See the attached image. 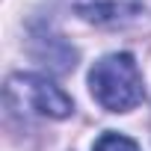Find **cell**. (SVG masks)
<instances>
[{"instance_id": "obj_2", "label": "cell", "mask_w": 151, "mask_h": 151, "mask_svg": "<svg viewBox=\"0 0 151 151\" xmlns=\"http://www.w3.org/2000/svg\"><path fill=\"white\" fill-rule=\"evenodd\" d=\"M6 98H9V104L15 110L47 116V119H65L74 110L71 98L56 83L42 77V74H15V77H9Z\"/></svg>"}, {"instance_id": "obj_1", "label": "cell", "mask_w": 151, "mask_h": 151, "mask_svg": "<svg viewBox=\"0 0 151 151\" xmlns=\"http://www.w3.org/2000/svg\"><path fill=\"white\" fill-rule=\"evenodd\" d=\"M89 89L95 101L110 113H127L133 110L145 89H142V74L130 53H107L101 56L89 71Z\"/></svg>"}, {"instance_id": "obj_4", "label": "cell", "mask_w": 151, "mask_h": 151, "mask_svg": "<svg viewBox=\"0 0 151 151\" xmlns=\"http://www.w3.org/2000/svg\"><path fill=\"white\" fill-rule=\"evenodd\" d=\"M92 151H142L130 136H124V133H101V139L95 142V148Z\"/></svg>"}, {"instance_id": "obj_3", "label": "cell", "mask_w": 151, "mask_h": 151, "mask_svg": "<svg viewBox=\"0 0 151 151\" xmlns=\"http://www.w3.org/2000/svg\"><path fill=\"white\" fill-rule=\"evenodd\" d=\"M145 0H74L77 15L98 27H124L142 15Z\"/></svg>"}]
</instances>
